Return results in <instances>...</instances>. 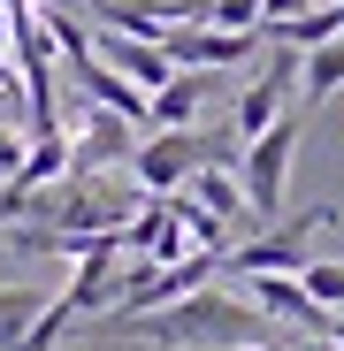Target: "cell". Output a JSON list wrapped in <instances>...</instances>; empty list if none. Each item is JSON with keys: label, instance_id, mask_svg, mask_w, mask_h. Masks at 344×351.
Returning <instances> with one entry per match:
<instances>
[{"label": "cell", "instance_id": "4", "mask_svg": "<svg viewBox=\"0 0 344 351\" xmlns=\"http://www.w3.org/2000/svg\"><path fill=\"white\" fill-rule=\"evenodd\" d=\"M321 221H336V206L329 199H314L306 214H291V221H275V229H260L253 245H238V252H222V267L229 275H253V267H283V275H299L306 267V237Z\"/></svg>", "mask_w": 344, "mask_h": 351}, {"label": "cell", "instance_id": "13", "mask_svg": "<svg viewBox=\"0 0 344 351\" xmlns=\"http://www.w3.org/2000/svg\"><path fill=\"white\" fill-rule=\"evenodd\" d=\"M16 160H23V138H16L8 123H0V176H16Z\"/></svg>", "mask_w": 344, "mask_h": 351}, {"label": "cell", "instance_id": "5", "mask_svg": "<svg viewBox=\"0 0 344 351\" xmlns=\"http://www.w3.org/2000/svg\"><path fill=\"white\" fill-rule=\"evenodd\" d=\"M161 53H168L176 69H253L260 31H222V23H168V31H161Z\"/></svg>", "mask_w": 344, "mask_h": 351}, {"label": "cell", "instance_id": "12", "mask_svg": "<svg viewBox=\"0 0 344 351\" xmlns=\"http://www.w3.org/2000/svg\"><path fill=\"white\" fill-rule=\"evenodd\" d=\"M38 306H46V298H31V290H0V351H16V343H23V328H31Z\"/></svg>", "mask_w": 344, "mask_h": 351}, {"label": "cell", "instance_id": "9", "mask_svg": "<svg viewBox=\"0 0 344 351\" xmlns=\"http://www.w3.org/2000/svg\"><path fill=\"white\" fill-rule=\"evenodd\" d=\"M100 31H107V23H100ZM92 53H100V62H107L115 77H130L138 92H153V84H161L168 69H176V62L161 53V38H138V31H107V38H100Z\"/></svg>", "mask_w": 344, "mask_h": 351}, {"label": "cell", "instance_id": "7", "mask_svg": "<svg viewBox=\"0 0 344 351\" xmlns=\"http://www.w3.org/2000/svg\"><path fill=\"white\" fill-rule=\"evenodd\" d=\"M291 92H299V46H283L275 38V53H268V69L245 84V99H238V130L253 138V130H268L283 107H291Z\"/></svg>", "mask_w": 344, "mask_h": 351}, {"label": "cell", "instance_id": "1", "mask_svg": "<svg viewBox=\"0 0 344 351\" xmlns=\"http://www.w3.org/2000/svg\"><path fill=\"white\" fill-rule=\"evenodd\" d=\"M92 336H138V343H161V351H229V343H253L268 336V313L253 298H238V290H214V282H192L176 290V298H161L146 313H84Z\"/></svg>", "mask_w": 344, "mask_h": 351}, {"label": "cell", "instance_id": "3", "mask_svg": "<svg viewBox=\"0 0 344 351\" xmlns=\"http://www.w3.org/2000/svg\"><path fill=\"white\" fill-rule=\"evenodd\" d=\"M207 153H214V145H207V130H199V123H184V130H146V138H130V153H123V160H130V184H138V191H176Z\"/></svg>", "mask_w": 344, "mask_h": 351}, {"label": "cell", "instance_id": "6", "mask_svg": "<svg viewBox=\"0 0 344 351\" xmlns=\"http://www.w3.org/2000/svg\"><path fill=\"white\" fill-rule=\"evenodd\" d=\"M245 298H253L268 321L299 328V336H329V321H336L329 306L306 298V282H299V275H283V267H253V275H245Z\"/></svg>", "mask_w": 344, "mask_h": 351}, {"label": "cell", "instance_id": "11", "mask_svg": "<svg viewBox=\"0 0 344 351\" xmlns=\"http://www.w3.org/2000/svg\"><path fill=\"white\" fill-rule=\"evenodd\" d=\"M336 84H344V31L321 38V46H299V92L306 99H329Z\"/></svg>", "mask_w": 344, "mask_h": 351}, {"label": "cell", "instance_id": "2", "mask_svg": "<svg viewBox=\"0 0 344 351\" xmlns=\"http://www.w3.org/2000/svg\"><path fill=\"white\" fill-rule=\"evenodd\" d=\"M291 153H299V107H283L268 130H253V153H245V206L260 214V221H275V206H283V176H291Z\"/></svg>", "mask_w": 344, "mask_h": 351}, {"label": "cell", "instance_id": "8", "mask_svg": "<svg viewBox=\"0 0 344 351\" xmlns=\"http://www.w3.org/2000/svg\"><path fill=\"white\" fill-rule=\"evenodd\" d=\"M77 160H69V176H100V168H115V160H123L130 153V138H138V123H130V114H115V107H77Z\"/></svg>", "mask_w": 344, "mask_h": 351}, {"label": "cell", "instance_id": "10", "mask_svg": "<svg viewBox=\"0 0 344 351\" xmlns=\"http://www.w3.org/2000/svg\"><path fill=\"white\" fill-rule=\"evenodd\" d=\"M176 191H184L192 206H207L214 221H229V229H238V221H253V206H245V184H238V176H229V168H222L214 153H207V160H199V168L184 176Z\"/></svg>", "mask_w": 344, "mask_h": 351}]
</instances>
